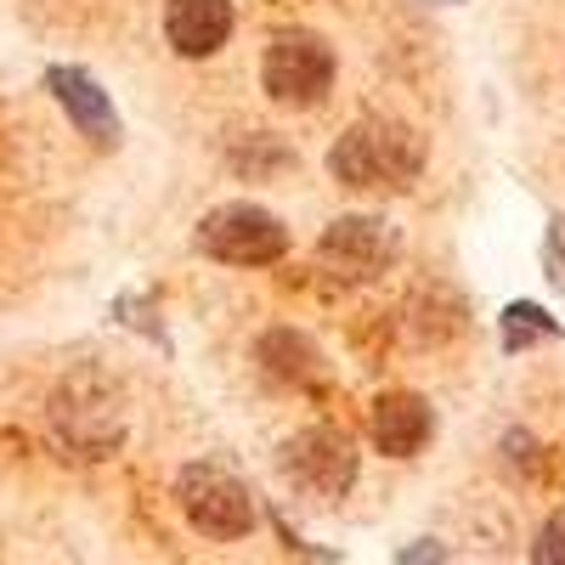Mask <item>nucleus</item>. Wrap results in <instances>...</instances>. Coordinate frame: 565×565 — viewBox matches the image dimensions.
Returning a JSON list of instances; mask_svg holds the SVG:
<instances>
[{
  "label": "nucleus",
  "instance_id": "nucleus-1",
  "mask_svg": "<svg viewBox=\"0 0 565 565\" xmlns=\"http://www.w3.org/2000/svg\"><path fill=\"white\" fill-rule=\"evenodd\" d=\"M328 175L345 193L396 199L424 175V136L402 119H356L328 153Z\"/></svg>",
  "mask_w": 565,
  "mask_h": 565
},
{
  "label": "nucleus",
  "instance_id": "nucleus-2",
  "mask_svg": "<svg viewBox=\"0 0 565 565\" xmlns=\"http://www.w3.org/2000/svg\"><path fill=\"white\" fill-rule=\"evenodd\" d=\"M52 436L74 458H108L125 441V396L108 373L79 367L52 396Z\"/></svg>",
  "mask_w": 565,
  "mask_h": 565
},
{
  "label": "nucleus",
  "instance_id": "nucleus-3",
  "mask_svg": "<svg viewBox=\"0 0 565 565\" xmlns=\"http://www.w3.org/2000/svg\"><path fill=\"white\" fill-rule=\"evenodd\" d=\"M260 85L282 108H317L334 90V45L311 29H277L260 57Z\"/></svg>",
  "mask_w": 565,
  "mask_h": 565
},
{
  "label": "nucleus",
  "instance_id": "nucleus-4",
  "mask_svg": "<svg viewBox=\"0 0 565 565\" xmlns=\"http://www.w3.org/2000/svg\"><path fill=\"white\" fill-rule=\"evenodd\" d=\"M199 249L221 266L260 271V266H277L289 255V226L260 204H221L199 221Z\"/></svg>",
  "mask_w": 565,
  "mask_h": 565
},
{
  "label": "nucleus",
  "instance_id": "nucleus-5",
  "mask_svg": "<svg viewBox=\"0 0 565 565\" xmlns=\"http://www.w3.org/2000/svg\"><path fill=\"white\" fill-rule=\"evenodd\" d=\"M181 514L215 543H238L255 532V492L221 463H186L175 481Z\"/></svg>",
  "mask_w": 565,
  "mask_h": 565
},
{
  "label": "nucleus",
  "instance_id": "nucleus-6",
  "mask_svg": "<svg viewBox=\"0 0 565 565\" xmlns=\"http://www.w3.org/2000/svg\"><path fill=\"white\" fill-rule=\"evenodd\" d=\"M402 255V232L385 215H340L317 238V260L334 282H373Z\"/></svg>",
  "mask_w": 565,
  "mask_h": 565
},
{
  "label": "nucleus",
  "instance_id": "nucleus-7",
  "mask_svg": "<svg viewBox=\"0 0 565 565\" xmlns=\"http://www.w3.org/2000/svg\"><path fill=\"white\" fill-rule=\"evenodd\" d=\"M282 476L306 498H345L356 481V447L328 424H311V430L282 441Z\"/></svg>",
  "mask_w": 565,
  "mask_h": 565
},
{
  "label": "nucleus",
  "instance_id": "nucleus-8",
  "mask_svg": "<svg viewBox=\"0 0 565 565\" xmlns=\"http://www.w3.org/2000/svg\"><path fill=\"white\" fill-rule=\"evenodd\" d=\"M255 373L271 391H317L328 380V356L300 328H266L255 340Z\"/></svg>",
  "mask_w": 565,
  "mask_h": 565
},
{
  "label": "nucleus",
  "instance_id": "nucleus-9",
  "mask_svg": "<svg viewBox=\"0 0 565 565\" xmlns=\"http://www.w3.org/2000/svg\"><path fill=\"white\" fill-rule=\"evenodd\" d=\"M367 436H373V452H385V458H418L436 436V413L418 391H391L373 402Z\"/></svg>",
  "mask_w": 565,
  "mask_h": 565
},
{
  "label": "nucleus",
  "instance_id": "nucleus-10",
  "mask_svg": "<svg viewBox=\"0 0 565 565\" xmlns=\"http://www.w3.org/2000/svg\"><path fill=\"white\" fill-rule=\"evenodd\" d=\"M45 90L63 103V114L74 119V130L85 141H97V148H114V141H119V114L108 103V90L90 79L85 68H68V63L45 68Z\"/></svg>",
  "mask_w": 565,
  "mask_h": 565
},
{
  "label": "nucleus",
  "instance_id": "nucleus-11",
  "mask_svg": "<svg viewBox=\"0 0 565 565\" xmlns=\"http://www.w3.org/2000/svg\"><path fill=\"white\" fill-rule=\"evenodd\" d=\"M232 0H170L164 7V40H170V52L175 57H215L221 45L232 40Z\"/></svg>",
  "mask_w": 565,
  "mask_h": 565
},
{
  "label": "nucleus",
  "instance_id": "nucleus-12",
  "mask_svg": "<svg viewBox=\"0 0 565 565\" xmlns=\"http://www.w3.org/2000/svg\"><path fill=\"white\" fill-rule=\"evenodd\" d=\"M498 322H503V345H509V351H526V340H548V334H559V328H554L537 306H526V300H514Z\"/></svg>",
  "mask_w": 565,
  "mask_h": 565
},
{
  "label": "nucleus",
  "instance_id": "nucleus-13",
  "mask_svg": "<svg viewBox=\"0 0 565 565\" xmlns=\"http://www.w3.org/2000/svg\"><path fill=\"white\" fill-rule=\"evenodd\" d=\"M543 266H548V282L565 295V215H554L543 232Z\"/></svg>",
  "mask_w": 565,
  "mask_h": 565
},
{
  "label": "nucleus",
  "instance_id": "nucleus-14",
  "mask_svg": "<svg viewBox=\"0 0 565 565\" xmlns=\"http://www.w3.org/2000/svg\"><path fill=\"white\" fill-rule=\"evenodd\" d=\"M532 559H543V565H565V509H559L554 521L537 532V543H532Z\"/></svg>",
  "mask_w": 565,
  "mask_h": 565
}]
</instances>
